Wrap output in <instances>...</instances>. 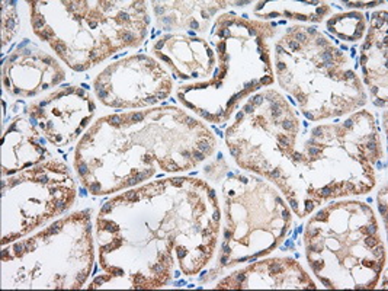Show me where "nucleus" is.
Returning a JSON list of instances; mask_svg holds the SVG:
<instances>
[{"label":"nucleus","mask_w":388,"mask_h":291,"mask_svg":"<svg viewBox=\"0 0 388 291\" xmlns=\"http://www.w3.org/2000/svg\"><path fill=\"white\" fill-rule=\"evenodd\" d=\"M52 48H54L58 54H64V53L67 51V47L64 45V44H60V42H54V44H52Z\"/></svg>","instance_id":"nucleus-1"}]
</instances>
